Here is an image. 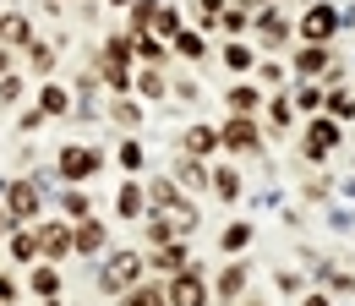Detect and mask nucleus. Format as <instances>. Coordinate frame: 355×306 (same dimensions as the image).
<instances>
[{"label":"nucleus","mask_w":355,"mask_h":306,"mask_svg":"<svg viewBox=\"0 0 355 306\" xmlns=\"http://www.w3.org/2000/svg\"><path fill=\"white\" fill-rule=\"evenodd\" d=\"M142 273H148V262L137 257V246L132 252H110V257H104V273H98V290H104V296H126Z\"/></svg>","instance_id":"obj_1"},{"label":"nucleus","mask_w":355,"mask_h":306,"mask_svg":"<svg viewBox=\"0 0 355 306\" xmlns=\"http://www.w3.org/2000/svg\"><path fill=\"white\" fill-rule=\"evenodd\" d=\"M39 214H44L39 186H33V180H11V186H6V219H11V224H33Z\"/></svg>","instance_id":"obj_2"},{"label":"nucleus","mask_w":355,"mask_h":306,"mask_svg":"<svg viewBox=\"0 0 355 306\" xmlns=\"http://www.w3.org/2000/svg\"><path fill=\"white\" fill-rule=\"evenodd\" d=\"M55 170H60V180H66V186H83V180H93V175H98V153H93V148H83V142H71V148H60Z\"/></svg>","instance_id":"obj_3"},{"label":"nucleus","mask_w":355,"mask_h":306,"mask_svg":"<svg viewBox=\"0 0 355 306\" xmlns=\"http://www.w3.org/2000/svg\"><path fill=\"white\" fill-rule=\"evenodd\" d=\"M295 33H301L306 44H328L334 33H339V11H334V6H306L301 22H295Z\"/></svg>","instance_id":"obj_4"},{"label":"nucleus","mask_w":355,"mask_h":306,"mask_svg":"<svg viewBox=\"0 0 355 306\" xmlns=\"http://www.w3.org/2000/svg\"><path fill=\"white\" fill-rule=\"evenodd\" d=\"M219 148H230V153H257V148H263V131H257V121H252V115L224 121V126H219Z\"/></svg>","instance_id":"obj_5"},{"label":"nucleus","mask_w":355,"mask_h":306,"mask_svg":"<svg viewBox=\"0 0 355 306\" xmlns=\"http://www.w3.org/2000/svg\"><path fill=\"white\" fill-rule=\"evenodd\" d=\"M164 296H170V306H208V284H202V273L180 268V273H170Z\"/></svg>","instance_id":"obj_6"},{"label":"nucleus","mask_w":355,"mask_h":306,"mask_svg":"<svg viewBox=\"0 0 355 306\" xmlns=\"http://www.w3.org/2000/svg\"><path fill=\"white\" fill-rule=\"evenodd\" d=\"M39 230V257L44 262H60V257H71V224H33Z\"/></svg>","instance_id":"obj_7"},{"label":"nucleus","mask_w":355,"mask_h":306,"mask_svg":"<svg viewBox=\"0 0 355 306\" xmlns=\"http://www.w3.org/2000/svg\"><path fill=\"white\" fill-rule=\"evenodd\" d=\"M339 148V126H334V115H311V126H306V153L311 159H328Z\"/></svg>","instance_id":"obj_8"},{"label":"nucleus","mask_w":355,"mask_h":306,"mask_svg":"<svg viewBox=\"0 0 355 306\" xmlns=\"http://www.w3.org/2000/svg\"><path fill=\"white\" fill-rule=\"evenodd\" d=\"M71 252H83V257H93V252H104V224L98 219H77V230H71Z\"/></svg>","instance_id":"obj_9"},{"label":"nucleus","mask_w":355,"mask_h":306,"mask_svg":"<svg viewBox=\"0 0 355 306\" xmlns=\"http://www.w3.org/2000/svg\"><path fill=\"white\" fill-rule=\"evenodd\" d=\"M328 66H334V60H328V44H301V49H295V71H301V77H317V71H328Z\"/></svg>","instance_id":"obj_10"},{"label":"nucleus","mask_w":355,"mask_h":306,"mask_svg":"<svg viewBox=\"0 0 355 306\" xmlns=\"http://www.w3.org/2000/svg\"><path fill=\"white\" fill-rule=\"evenodd\" d=\"M252 22H257V39H263L268 49H279V44L290 39V22H284V17H279V11H257V17H252Z\"/></svg>","instance_id":"obj_11"},{"label":"nucleus","mask_w":355,"mask_h":306,"mask_svg":"<svg viewBox=\"0 0 355 306\" xmlns=\"http://www.w3.org/2000/svg\"><path fill=\"white\" fill-rule=\"evenodd\" d=\"M219 148V131L214 126H186V137H180V153H197V159H208Z\"/></svg>","instance_id":"obj_12"},{"label":"nucleus","mask_w":355,"mask_h":306,"mask_svg":"<svg viewBox=\"0 0 355 306\" xmlns=\"http://www.w3.org/2000/svg\"><path fill=\"white\" fill-rule=\"evenodd\" d=\"M164 224H170L175 235H191V230H197V208H191L186 197H175V203L164 208Z\"/></svg>","instance_id":"obj_13"},{"label":"nucleus","mask_w":355,"mask_h":306,"mask_svg":"<svg viewBox=\"0 0 355 306\" xmlns=\"http://www.w3.org/2000/svg\"><path fill=\"white\" fill-rule=\"evenodd\" d=\"M142 208H148V192H142L137 180H126V186H121V197H115V214H121V219H137Z\"/></svg>","instance_id":"obj_14"},{"label":"nucleus","mask_w":355,"mask_h":306,"mask_svg":"<svg viewBox=\"0 0 355 306\" xmlns=\"http://www.w3.org/2000/svg\"><path fill=\"white\" fill-rule=\"evenodd\" d=\"M11 257H22V262L39 257V230H33V224H17V230H11Z\"/></svg>","instance_id":"obj_15"},{"label":"nucleus","mask_w":355,"mask_h":306,"mask_svg":"<svg viewBox=\"0 0 355 306\" xmlns=\"http://www.w3.org/2000/svg\"><path fill=\"white\" fill-rule=\"evenodd\" d=\"M121 306H170V296H164L159 284H142V279H137L132 290L121 296Z\"/></svg>","instance_id":"obj_16"},{"label":"nucleus","mask_w":355,"mask_h":306,"mask_svg":"<svg viewBox=\"0 0 355 306\" xmlns=\"http://www.w3.org/2000/svg\"><path fill=\"white\" fill-rule=\"evenodd\" d=\"M153 268H164V273H180V268H186V246H180V241H164V246L153 252Z\"/></svg>","instance_id":"obj_17"},{"label":"nucleus","mask_w":355,"mask_h":306,"mask_svg":"<svg viewBox=\"0 0 355 306\" xmlns=\"http://www.w3.org/2000/svg\"><path fill=\"white\" fill-rule=\"evenodd\" d=\"M28 284H33V296H55V290H60V273H55V262H39V268H33V279H28Z\"/></svg>","instance_id":"obj_18"},{"label":"nucleus","mask_w":355,"mask_h":306,"mask_svg":"<svg viewBox=\"0 0 355 306\" xmlns=\"http://www.w3.org/2000/svg\"><path fill=\"white\" fill-rule=\"evenodd\" d=\"M175 175L186 180V186H208V170H202V159H197V153H180Z\"/></svg>","instance_id":"obj_19"},{"label":"nucleus","mask_w":355,"mask_h":306,"mask_svg":"<svg viewBox=\"0 0 355 306\" xmlns=\"http://www.w3.org/2000/svg\"><path fill=\"white\" fill-rule=\"evenodd\" d=\"M208 186L219 192L224 203H235V197H241V175H235V170H214V175H208Z\"/></svg>","instance_id":"obj_20"},{"label":"nucleus","mask_w":355,"mask_h":306,"mask_svg":"<svg viewBox=\"0 0 355 306\" xmlns=\"http://www.w3.org/2000/svg\"><path fill=\"white\" fill-rule=\"evenodd\" d=\"M60 208H66V219H88L93 214V203H88V192H83V186H71V192L60 197Z\"/></svg>","instance_id":"obj_21"},{"label":"nucleus","mask_w":355,"mask_h":306,"mask_svg":"<svg viewBox=\"0 0 355 306\" xmlns=\"http://www.w3.org/2000/svg\"><path fill=\"white\" fill-rule=\"evenodd\" d=\"M66 104H71L66 87H49L44 83V93H39V115H66Z\"/></svg>","instance_id":"obj_22"},{"label":"nucleus","mask_w":355,"mask_h":306,"mask_svg":"<svg viewBox=\"0 0 355 306\" xmlns=\"http://www.w3.org/2000/svg\"><path fill=\"white\" fill-rule=\"evenodd\" d=\"M0 33L11 44H33V28H28V17H0Z\"/></svg>","instance_id":"obj_23"},{"label":"nucleus","mask_w":355,"mask_h":306,"mask_svg":"<svg viewBox=\"0 0 355 306\" xmlns=\"http://www.w3.org/2000/svg\"><path fill=\"white\" fill-rule=\"evenodd\" d=\"M153 17H159V6L153 0H137L132 6V33H153Z\"/></svg>","instance_id":"obj_24"},{"label":"nucleus","mask_w":355,"mask_h":306,"mask_svg":"<svg viewBox=\"0 0 355 306\" xmlns=\"http://www.w3.org/2000/svg\"><path fill=\"white\" fill-rule=\"evenodd\" d=\"M295 110L317 115V110H322V87H317V83H301V87H295Z\"/></svg>","instance_id":"obj_25"},{"label":"nucleus","mask_w":355,"mask_h":306,"mask_svg":"<svg viewBox=\"0 0 355 306\" xmlns=\"http://www.w3.org/2000/svg\"><path fill=\"white\" fill-rule=\"evenodd\" d=\"M219 246H224V252H246V246H252V224H230Z\"/></svg>","instance_id":"obj_26"},{"label":"nucleus","mask_w":355,"mask_h":306,"mask_svg":"<svg viewBox=\"0 0 355 306\" xmlns=\"http://www.w3.org/2000/svg\"><path fill=\"white\" fill-rule=\"evenodd\" d=\"M104 83L126 93V87H132V66H126V60H104Z\"/></svg>","instance_id":"obj_27"},{"label":"nucleus","mask_w":355,"mask_h":306,"mask_svg":"<svg viewBox=\"0 0 355 306\" xmlns=\"http://www.w3.org/2000/svg\"><path fill=\"white\" fill-rule=\"evenodd\" d=\"M241 290H246V268H230V273H219V296H224V301H235Z\"/></svg>","instance_id":"obj_28"},{"label":"nucleus","mask_w":355,"mask_h":306,"mask_svg":"<svg viewBox=\"0 0 355 306\" xmlns=\"http://www.w3.org/2000/svg\"><path fill=\"white\" fill-rule=\"evenodd\" d=\"M224 66L230 71H252V49L246 44H224Z\"/></svg>","instance_id":"obj_29"},{"label":"nucleus","mask_w":355,"mask_h":306,"mask_svg":"<svg viewBox=\"0 0 355 306\" xmlns=\"http://www.w3.org/2000/svg\"><path fill=\"white\" fill-rule=\"evenodd\" d=\"M230 110L235 115H257V87H235L230 93Z\"/></svg>","instance_id":"obj_30"},{"label":"nucleus","mask_w":355,"mask_h":306,"mask_svg":"<svg viewBox=\"0 0 355 306\" xmlns=\"http://www.w3.org/2000/svg\"><path fill=\"white\" fill-rule=\"evenodd\" d=\"M268 121H273V126L284 131L290 121H295V99H273V104H268Z\"/></svg>","instance_id":"obj_31"},{"label":"nucleus","mask_w":355,"mask_h":306,"mask_svg":"<svg viewBox=\"0 0 355 306\" xmlns=\"http://www.w3.org/2000/svg\"><path fill=\"white\" fill-rule=\"evenodd\" d=\"M175 49L186 55V60H197V55H202V33H191V28H180V33H175Z\"/></svg>","instance_id":"obj_32"},{"label":"nucleus","mask_w":355,"mask_h":306,"mask_svg":"<svg viewBox=\"0 0 355 306\" xmlns=\"http://www.w3.org/2000/svg\"><path fill=\"white\" fill-rule=\"evenodd\" d=\"M322 104H328L334 121H350V115H355V99H350V93H334V99H322Z\"/></svg>","instance_id":"obj_33"},{"label":"nucleus","mask_w":355,"mask_h":306,"mask_svg":"<svg viewBox=\"0 0 355 306\" xmlns=\"http://www.w3.org/2000/svg\"><path fill=\"white\" fill-rule=\"evenodd\" d=\"M115 159H121V170H142V148H137V137L121 142V153H115Z\"/></svg>","instance_id":"obj_34"},{"label":"nucleus","mask_w":355,"mask_h":306,"mask_svg":"<svg viewBox=\"0 0 355 306\" xmlns=\"http://www.w3.org/2000/svg\"><path fill=\"white\" fill-rule=\"evenodd\" d=\"M137 39V55H142V60H164V44L159 39H148V33H132Z\"/></svg>","instance_id":"obj_35"},{"label":"nucleus","mask_w":355,"mask_h":306,"mask_svg":"<svg viewBox=\"0 0 355 306\" xmlns=\"http://www.w3.org/2000/svg\"><path fill=\"white\" fill-rule=\"evenodd\" d=\"M153 33H170V39H175L180 33V11H159V17H153Z\"/></svg>","instance_id":"obj_36"},{"label":"nucleus","mask_w":355,"mask_h":306,"mask_svg":"<svg viewBox=\"0 0 355 306\" xmlns=\"http://www.w3.org/2000/svg\"><path fill=\"white\" fill-rule=\"evenodd\" d=\"M110 115H115V121H121V126H137V121H142V110H137L132 99H121V104H115V110H110Z\"/></svg>","instance_id":"obj_37"},{"label":"nucleus","mask_w":355,"mask_h":306,"mask_svg":"<svg viewBox=\"0 0 355 306\" xmlns=\"http://www.w3.org/2000/svg\"><path fill=\"white\" fill-rule=\"evenodd\" d=\"M28 55H33V71H49V66H55V49H49V44H28Z\"/></svg>","instance_id":"obj_38"},{"label":"nucleus","mask_w":355,"mask_h":306,"mask_svg":"<svg viewBox=\"0 0 355 306\" xmlns=\"http://www.w3.org/2000/svg\"><path fill=\"white\" fill-rule=\"evenodd\" d=\"M132 55H137V39H110V60H126L132 66Z\"/></svg>","instance_id":"obj_39"},{"label":"nucleus","mask_w":355,"mask_h":306,"mask_svg":"<svg viewBox=\"0 0 355 306\" xmlns=\"http://www.w3.org/2000/svg\"><path fill=\"white\" fill-rule=\"evenodd\" d=\"M137 87H142L148 99H159V93H164V77H159V71H142V77H137Z\"/></svg>","instance_id":"obj_40"},{"label":"nucleus","mask_w":355,"mask_h":306,"mask_svg":"<svg viewBox=\"0 0 355 306\" xmlns=\"http://www.w3.org/2000/svg\"><path fill=\"white\" fill-rule=\"evenodd\" d=\"M148 203H159V208H170V203H175V186H170V180H159V186L148 192Z\"/></svg>","instance_id":"obj_41"},{"label":"nucleus","mask_w":355,"mask_h":306,"mask_svg":"<svg viewBox=\"0 0 355 306\" xmlns=\"http://www.w3.org/2000/svg\"><path fill=\"white\" fill-rule=\"evenodd\" d=\"M246 22H252V17H246V11H224V17H219V28H224V33H241V28H246Z\"/></svg>","instance_id":"obj_42"},{"label":"nucleus","mask_w":355,"mask_h":306,"mask_svg":"<svg viewBox=\"0 0 355 306\" xmlns=\"http://www.w3.org/2000/svg\"><path fill=\"white\" fill-rule=\"evenodd\" d=\"M17 93H22V83H17V77H0V104H11Z\"/></svg>","instance_id":"obj_43"},{"label":"nucleus","mask_w":355,"mask_h":306,"mask_svg":"<svg viewBox=\"0 0 355 306\" xmlns=\"http://www.w3.org/2000/svg\"><path fill=\"white\" fill-rule=\"evenodd\" d=\"M197 17H202V22H214V28H219V0H202V6H197Z\"/></svg>","instance_id":"obj_44"},{"label":"nucleus","mask_w":355,"mask_h":306,"mask_svg":"<svg viewBox=\"0 0 355 306\" xmlns=\"http://www.w3.org/2000/svg\"><path fill=\"white\" fill-rule=\"evenodd\" d=\"M11 296H17V284H11L6 273H0V301H11Z\"/></svg>","instance_id":"obj_45"},{"label":"nucleus","mask_w":355,"mask_h":306,"mask_svg":"<svg viewBox=\"0 0 355 306\" xmlns=\"http://www.w3.org/2000/svg\"><path fill=\"white\" fill-rule=\"evenodd\" d=\"M6 71H11V55H6V49H0V77H6Z\"/></svg>","instance_id":"obj_46"},{"label":"nucleus","mask_w":355,"mask_h":306,"mask_svg":"<svg viewBox=\"0 0 355 306\" xmlns=\"http://www.w3.org/2000/svg\"><path fill=\"white\" fill-rule=\"evenodd\" d=\"M306 306H328V301H322V296H306Z\"/></svg>","instance_id":"obj_47"},{"label":"nucleus","mask_w":355,"mask_h":306,"mask_svg":"<svg viewBox=\"0 0 355 306\" xmlns=\"http://www.w3.org/2000/svg\"><path fill=\"white\" fill-rule=\"evenodd\" d=\"M44 306H60V301H55V296H49V301H44Z\"/></svg>","instance_id":"obj_48"},{"label":"nucleus","mask_w":355,"mask_h":306,"mask_svg":"<svg viewBox=\"0 0 355 306\" xmlns=\"http://www.w3.org/2000/svg\"><path fill=\"white\" fill-rule=\"evenodd\" d=\"M115 6H132V0H115Z\"/></svg>","instance_id":"obj_49"},{"label":"nucleus","mask_w":355,"mask_h":306,"mask_svg":"<svg viewBox=\"0 0 355 306\" xmlns=\"http://www.w3.org/2000/svg\"><path fill=\"white\" fill-rule=\"evenodd\" d=\"M241 6H257V0H241Z\"/></svg>","instance_id":"obj_50"}]
</instances>
